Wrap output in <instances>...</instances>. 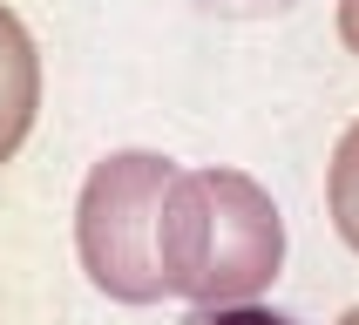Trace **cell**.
I'll list each match as a JSON object with an SVG mask.
<instances>
[{"label":"cell","instance_id":"obj_1","mask_svg":"<svg viewBox=\"0 0 359 325\" xmlns=\"http://www.w3.org/2000/svg\"><path fill=\"white\" fill-rule=\"evenodd\" d=\"M163 284L197 305H244L278 278L285 217L238 170H177L156 223Z\"/></svg>","mask_w":359,"mask_h":325},{"label":"cell","instance_id":"obj_2","mask_svg":"<svg viewBox=\"0 0 359 325\" xmlns=\"http://www.w3.org/2000/svg\"><path fill=\"white\" fill-rule=\"evenodd\" d=\"M177 183V162L149 156V149H122L102 156L81 183V210H75V244L88 278L122 305H149L163 298V258H156V223L163 197Z\"/></svg>","mask_w":359,"mask_h":325},{"label":"cell","instance_id":"obj_3","mask_svg":"<svg viewBox=\"0 0 359 325\" xmlns=\"http://www.w3.org/2000/svg\"><path fill=\"white\" fill-rule=\"evenodd\" d=\"M34 109H41V61H34V41H27V27L0 7V162L27 142Z\"/></svg>","mask_w":359,"mask_h":325},{"label":"cell","instance_id":"obj_4","mask_svg":"<svg viewBox=\"0 0 359 325\" xmlns=\"http://www.w3.org/2000/svg\"><path fill=\"white\" fill-rule=\"evenodd\" d=\"M325 197H332V223H339V237L359 251V122L339 136V149H332V177H325Z\"/></svg>","mask_w":359,"mask_h":325},{"label":"cell","instance_id":"obj_5","mask_svg":"<svg viewBox=\"0 0 359 325\" xmlns=\"http://www.w3.org/2000/svg\"><path fill=\"white\" fill-rule=\"evenodd\" d=\"M183 325H299L285 312H264V305H197Z\"/></svg>","mask_w":359,"mask_h":325},{"label":"cell","instance_id":"obj_6","mask_svg":"<svg viewBox=\"0 0 359 325\" xmlns=\"http://www.w3.org/2000/svg\"><path fill=\"white\" fill-rule=\"evenodd\" d=\"M339 34H346V48L359 55V0H339Z\"/></svg>","mask_w":359,"mask_h":325},{"label":"cell","instance_id":"obj_7","mask_svg":"<svg viewBox=\"0 0 359 325\" xmlns=\"http://www.w3.org/2000/svg\"><path fill=\"white\" fill-rule=\"evenodd\" d=\"M339 325H359V305H353V312H346V319H339Z\"/></svg>","mask_w":359,"mask_h":325},{"label":"cell","instance_id":"obj_8","mask_svg":"<svg viewBox=\"0 0 359 325\" xmlns=\"http://www.w3.org/2000/svg\"><path fill=\"white\" fill-rule=\"evenodd\" d=\"M258 7H285V0H258Z\"/></svg>","mask_w":359,"mask_h":325}]
</instances>
